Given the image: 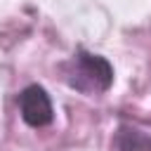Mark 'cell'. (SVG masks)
Instances as JSON below:
<instances>
[{"label": "cell", "instance_id": "cell-1", "mask_svg": "<svg viewBox=\"0 0 151 151\" xmlns=\"http://www.w3.org/2000/svg\"><path fill=\"white\" fill-rule=\"evenodd\" d=\"M64 80L68 87L83 92V94H99L106 92L113 83V66L92 52L78 50L64 66Z\"/></svg>", "mask_w": 151, "mask_h": 151}, {"label": "cell", "instance_id": "cell-2", "mask_svg": "<svg viewBox=\"0 0 151 151\" xmlns=\"http://www.w3.org/2000/svg\"><path fill=\"white\" fill-rule=\"evenodd\" d=\"M19 111L26 125L31 127H45L54 120V109H52V99L45 92V87L40 85H28L21 90L19 94Z\"/></svg>", "mask_w": 151, "mask_h": 151}, {"label": "cell", "instance_id": "cell-3", "mask_svg": "<svg viewBox=\"0 0 151 151\" xmlns=\"http://www.w3.org/2000/svg\"><path fill=\"white\" fill-rule=\"evenodd\" d=\"M116 149L118 151H151V137L137 127L120 125L116 134Z\"/></svg>", "mask_w": 151, "mask_h": 151}]
</instances>
